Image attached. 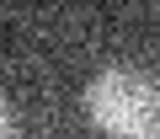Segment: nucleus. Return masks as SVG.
Masks as SVG:
<instances>
[{
	"mask_svg": "<svg viewBox=\"0 0 160 139\" xmlns=\"http://www.w3.org/2000/svg\"><path fill=\"white\" fill-rule=\"evenodd\" d=\"M86 118L107 139H149L160 134V86L144 70L112 64L86 86Z\"/></svg>",
	"mask_w": 160,
	"mask_h": 139,
	"instance_id": "1",
	"label": "nucleus"
},
{
	"mask_svg": "<svg viewBox=\"0 0 160 139\" xmlns=\"http://www.w3.org/2000/svg\"><path fill=\"white\" fill-rule=\"evenodd\" d=\"M11 134V112H6V102H0V139Z\"/></svg>",
	"mask_w": 160,
	"mask_h": 139,
	"instance_id": "2",
	"label": "nucleus"
}]
</instances>
